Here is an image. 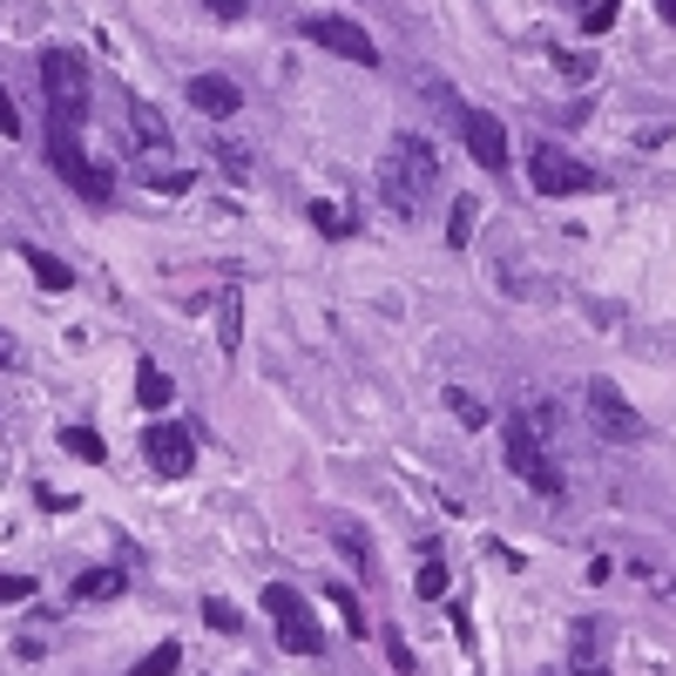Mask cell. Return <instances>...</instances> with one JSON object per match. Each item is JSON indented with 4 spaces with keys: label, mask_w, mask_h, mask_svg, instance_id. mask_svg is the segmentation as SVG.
I'll return each instance as SVG.
<instances>
[{
    "label": "cell",
    "mask_w": 676,
    "mask_h": 676,
    "mask_svg": "<svg viewBox=\"0 0 676 676\" xmlns=\"http://www.w3.org/2000/svg\"><path fill=\"white\" fill-rule=\"evenodd\" d=\"M176 663H183V650H176V643H156V650H149V656H142L129 676H170Z\"/></svg>",
    "instance_id": "cell-24"
},
{
    "label": "cell",
    "mask_w": 676,
    "mask_h": 676,
    "mask_svg": "<svg viewBox=\"0 0 676 676\" xmlns=\"http://www.w3.org/2000/svg\"><path fill=\"white\" fill-rule=\"evenodd\" d=\"M440 183V149H433L420 129H400L379 163V196L392 204V217H420V196Z\"/></svg>",
    "instance_id": "cell-1"
},
{
    "label": "cell",
    "mask_w": 676,
    "mask_h": 676,
    "mask_svg": "<svg viewBox=\"0 0 676 676\" xmlns=\"http://www.w3.org/2000/svg\"><path fill=\"white\" fill-rule=\"evenodd\" d=\"M142 460H149V473H163V481H190V467H196V426L190 420H149Z\"/></svg>",
    "instance_id": "cell-7"
},
{
    "label": "cell",
    "mask_w": 676,
    "mask_h": 676,
    "mask_svg": "<svg viewBox=\"0 0 676 676\" xmlns=\"http://www.w3.org/2000/svg\"><path fill=\"white\" fill-rule=\"evenodd\" d=\"M386 656H392V669H400V676L413 669V650H406V635H400V629H386Z\"/></svg>",
    "instance_id": "cell-29"
},
{
    "label": "cell",
    "mask_w": 676,
    "mask_h": 676,
    "mask_svg": "<svg viewBox=\"0 0 676 676\" xmlns=\"http://www.w3.org/2000/svg\"><path fill=\"white\" fill-rule=\"evenodd\" d=\"M582 413H588V426L603 433L609 447H635V440L650 433V426H643V413L629 406V392H622L616 379H588V386H582Z\"/></svg>",
    "instance_id": "cell-6"
},
{
    "label": "cell",
    "mask_w": 676,
    "mask_h": 676,
    "mask_svg": "<svg viewBox=\"0 0 676 676\" xmlns=\"http://www.w3.org/2000/svg\"><path fill=\"white\" fill-rule=\"evenodd\" d=\"M473 224H481V204H473V196H460L454 217H447V244H454V251H467V244H473Z\"/></svg>",
    "instance_id": "cell-19"
},
{
    "label": "cell",
    "mask_w": 676,
    "mask_h": 676,
    "mask_svg": "<svg viewBox=\"0 0 676 676\" xmlns=\"http://www.w3.org/2000/svg\"><path fill=\"white\" fill-rule=\"evenodd\" d=\"M454 123H460V142H467V156H473V163H481L488 176H507V170H514V163H507V129H501V115L454 102Z\"/></svg>",
    "instance_id": "cell-10"
},
{
    "label": "cell",
    "mask_w": 676,
    "mask_h": 676,
    "mask_svg": "<svg viewBox=\"0 0 676 676\" xmlns=\"http://www.w3.org/2000/svg\"><path fill=\"white\" fill-rule=\"evenodd\" d=\"M447 413H454L460 426H473V433H481V426H488V406H481V400H473V392H467V386H447Z\"/></svg>",
    "instance_id": "cell-22"
},
{
    "label": "cell",
    "mask_w": 676,
    "mask_h": 676,
    "mask_svg": "<svg viewBox=\"0 0 676 676\" xmlns=\"http://www.w3.org/2000/svg\"><path fill=\"white\" fill-rule=\"evenodd\" d=\"M332 535H339V554H345V562L373 575V541H366L359 528H352V522H332Z\"/></svg>",
    "instance_id": "cell-18"
},
{
    "label": "cell",
    "mask_w": 676,
    "mask_h": 676,
    "mask_svg": "<svg viewBox=\"0 0 676 676\" xmlns=\"http://www.w3.org/2000/svg\"><path fill=\"white\" fill-rule=\"evenodd\" d=\"M129 129H136V142H142V149H170V123H163V115H156L149 102H136V108H129Z\"/></svg>",
    "instance_id": "cell-16"
},
{
    "label": "cell",
    "mask_w": 676,
    "mask_h": 676,
    "mask_svg": "<svg viewBox=\"0 0 676 676\" xmlns=\"http://www.w3.org/2000/svg\"><path fill=\"white\" fill-rule=\"evenodd\" d=\"M616 14H622L616 0H595V8L582 14V27H588V34H609V27H616Z\"/></svg>",
    "instance_id": "cell-28"
},
{
    "label": "cell",
    "mask_w": 676,
    "mask_h": 676,
    "mask_svg": "<svg viewBox=\"0 0 676 676\" xmlns=\"http://www.w3.org/2000/svg\"><path fill=\"white\" fill-rule=\"evenodd\" d=\"M217 345H224V352L244 345V291H237V285L217 298Z\"/></svg>",
    "instance_id": "cell-15"
},
{
    "label": "cell",
    "mask_w": 676,
    "mask_h": 676,
    "mask_svg": "<svg viewBox=\"0 0 676 676\" xmlns=\"http://www.w3.org/2000/svg\"><path fill=\"white\" fill-rule=\"evenodd\" d=\"M656 14H663V21H669V27H676V0H656Z\"/></svg>",
    "instance_id": "cell-33"
},
{
    "label": "cell",
    "mask_w": 676,
    "mask_h": 676,
    "mask_svg": "<svg viewBox=\"0 0 676 676\" xmlns=\"http://www.w3.org/2000/svg\"><path fill=\"white\" fill-rule=\"evenodd\" d=\"M420 595H426V603H440V595H447V554L433 548V541H426V562H420Z\"/></svg>",
    "instance_id": "cell-20"
},
{
    "label": "cell",
    "mask_w": 676,
    "mask_h": 676,
    "mask_svg": "<svg viewBox=\"0 0 676 676\" xmlns=\"http://www.w3.org/2000/svg\"><path fill=\"white\" fill-rule=\"evenodd\" d=\"M204 8H210L217 21H244V0H204Z\"/></svg>",
    "instance_id": "cell-31"
},
{
    "label": "cell",
    "mask_w": 676,
    "mask_h": 676,
    "mask_svg": "<svg viewBox=\"0 0 676 676\" xmlns=\"http://www.w3.org/2000/svg\"><path fill=\"white\" fill-rule=\"evenodd\" d=\"M27 595H42V588H34V575H8V569H0V609H21Z\"/></svg>",
    "instance_id": "cell-25"
},
{
    "label": "cell",
    "mask_w": 676,
    "mask_h": 676,
    "mask_svg": "<svg viewBox=\"0 0 676 676\" xmlns=\"http://www.w3.org/2000/svg\"><path fill=\"white\" fill-rule=\"evenodd\" d=\"M190 108H204L210 123H230V115L244 108V89H237L230 75H196V82H190Z\"/></svg>",
    "instance_id": "cell-11"
},
{
    "label": "cell",
    "mask_w": 676,
    "mask_h": 676,
    "mask_svg": "<svg viewBox=\"0 0 676 676\" xmlns=\"http://www.w3.org/2000/svg\"><path fill=\"white\" fill-rule=\"evenodd\" d=\"M27 257V271H34V285H42V291H75V271L55 257V251H42V244H27L21 251Z\"/></svg>",
    "instance_id": "cell-12"
},
{
    "label": "cell",
    "mask_w": 676,
    "mask_h": 676,
    "mask_svg": "<svg viewBox=\"0 0 676 676\" xmlns=\"http://www.w3.org/2000/svg\"><path fill=\"white\" fill-rule=\"evenodd\" d=\"M0 136H21V108H14L8 82H0Z\"/></svg>",
    "instance_id": "cell-30"
},
{
    "label": "cell",
    "mask_w": 676,
    "mask_h": 676,
    "mask_svg": "<svg viewBox=\"0 0 676 676\" xmlns=\"http://www.w3.org/2000/svg\"><path fill=\"white\" fill-rule=\"evenodd\" d=\"M217 163H224V176H230V183H244V176H251V149L217 142Z\"/></svg>",
    "instance_id": "cell-27"
},
{
    "label": "cell",
    "mask_w": 676,
    "mask_h": 676,
    "mask_svg": "<svg viewBox=\"0 0 676 676\" xmlns=\"http://www.w3.org/2000/svg\"><path fill=\"white\" fill-rule=\"evenodd\" d=\"M305 42L339 55V61H352V68H379V42L359 21H345V14H305Z\"/></svg>",
    "instance_id": "cell-8"
},
{
    "label": "cell",
    "mask_w": 676,
    "mask_h": 676,
    "mask_svg": "<svg viewBox=\"0 0 676 676\" xmlns=\"http://www.w3.org/2000/svg\"><path fill=\"white\" fill-rule=\"evenodd\" d=\"M257 603H264V616H271V629H277V650H285V656H318V650H325L318 616H311V603H305L291 582H271Z\"/></svg>",
    "instance_id": "cell-5"
},
{
    "label": "cell",
    "mask_w": 676,
    "mask_h": 676,
    "mask_svg": "<svg viewBox=\"0 0 676 676\" xmlns=\"http://www.w3.org/2000/svg\"><path fill=\"white\" fill-rule=\"evenodd\" d=\"M528 183H535L541 196H595V190H603V176H595L588 163H575L569 149H554V142H541V149L528 156Z\"/></svg>",
    "instance_id": "cell-9"
},
{
    "label": "cell",
    "mask_w": 676,
    "mask_h": 676,
    "mask_svg": "<svg viewBox=\"0 0 676 676\" xmlns=\"http://www.w3.org/2000/svg\"><path fill=\"white\" fill-rule=\"evenodd\" d=\"M575 676H609V669L603 663H575Z\"/></svg>",
    "instance_id": "cell-34"
},
{
    "label": "cell",
    "mask_w": 676,
    "mask_h": 676,
    "mask_svg": "<svg viewBox=\"0 0 676 676\" xmlns=\"http://www.w3.org/2000/svg\"><path fill=\"white\" fill-rule=\"evenodd\" d=\"M48 163H55V176L75 190V196H82V204H108V196H115V176L95 163V156L82 149V136H75L68 123H48Z\"/></svg>",
    "instance_id": "cell-4"
},
{
    "label": "cell",
    "mask_w": 676,
    "mask_h": 676,
    "mask_svg": "<svg viewBox=\"0 0 676 676\" xmlns=\"http://www.w3.org/2000/svg\"><path fill=\"white\" fill-rule=\"evenodd\" d=\"M34 75H42V102H48V123H68V129H82V123H89V102H95L89 61L75 55V48H42V61H34Z\"/></svg>",
    "instance_id": "cell-2"
},
{
    "label": "cell",
    "mask_w": 676,
    "mask_h": 676,
    "mask_svg": "<svg viewBox=\"0 0 676 676\" xmlns=\"http://www.w3.org/2000/svg\"><path fill=\"white\" fill-rule=\"evenodd\" d=\"M136 400H142V413H163V406L176 400V379H170L163 366L142 359V373H136Z\"/></svg>",
    "instance_id": "cell-14"
},
{
    "label": "cell",
    "mask_w": 676,
    "mask_h": 676,
    "mask_svg": "<svg viewBox=\"0 0 676 676\" xmlns=\"http://www.w3.org/2000/svg\"><path fill=\"white\" fill-rule=\"evenodd\" d=\"M123 588H129L123 569H89V575H75V603H115Z\"/></svg>",
    "instance_id": "cell-13"
},
{
    "label": "cell",
    "mask_w": 676,
    "mask_h": 676,
    "mask_svg": "<svg viewBox=\"0 0 676 676\" xmlns=\"http://www.w3.org/2000/svg\"><path fill=\"white\" fill-rule=\"evenodd\" d=\"M325 603L339 609V622H345L352 635H366V609H359V595H352L345 582H325Z\"/></svg>",
    "instance_id": "cell-17"
},
{
    "label": "cell",
    "mask_w": 676,
    "mask_h": 676,
    "mask_svg": "<svg viewBox=\"0 0 676 676\" xmlns=\"http://www.w3.org/2000/svg\"><path fill=\"white\" fill-rule=\"evenodd\" d=\"M501 454H507V467H514V481H528L541 501H562V494H569V473H562V460L548 454L541 426H535L528 413H514V420L501 426Z\"/></svg>",
    "instance_id": "cell-3"
},
{
    "label": "cell",
    "mask_w": 676,
    "mask_h": 676,
    "mask_svg": "<svg viewBox=\"0 0 676 676\" xmlns=\"http://www.w3.org/2000/svg\"><path fill=\"white\" fill-rule=\"evenodd\" d=\"M8 366H21V345H14L8 332H0V373H8Z\"/></svg>",
    "instance_id": "cell-32"
},
{
    "label": "cell",
    "mask_w": 676,
    "mask_h": 676,
    "mask_svg": "<svg viewBox=\"0 0 676 676\" xmlns=\"http://www.w3.org/2000/svg\"><path fill=\"white\" fill-rule=\"evenodd\" d=\"M311 224H318V237H332V244H339V237H352V217H345L339 204H325V196L311 204Z\"/></svg>",
    "instance_id": "cell-23"
},
{
    "label": "cell",
    "mask_w": 676,
    "mask_h": 676,
    "mask_svg": "<svg viewBox=\"0 0 676 676\" xmlns=\"http://www.w3.org/2000/svg\"><path fill=\"white\" fill-rule=\"evenodd\" d=\"M61 447L75 454V460H108V447H102V433H89V426H61Z\"/></svg>",
    "instance_id": "cell-21"
},
{
    "label": "cell",
    "mask_w": 676,
    "mask_h": 676,
    "mask_svg": "<svg viewBox=\"0 0 676 676\" xmlns=\"http://www.w3.org/2000/svg\"><path fill=\"white\" fill-rule=\"evenodd\" d=\"M204 622H210V629H224V635L244 629V616H237V609L224 603V595H204Z\"/></svg>",
    "instance_id": "cell-26"
}]
</instances>
